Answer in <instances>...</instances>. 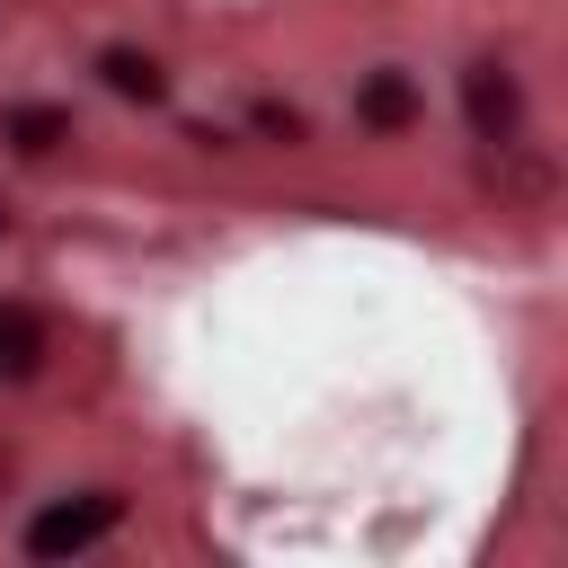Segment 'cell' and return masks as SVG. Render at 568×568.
I'll return each mask as SVG.
<instances>
[{
    "instance_id": "obj_1",
    "label": "cell",
    "mask_w": 568,
    "mask_h": 568,
    "mask_svg": "<svg viewBox=\"0 0 568 568\" xmlns=\"http://www.w3.org/2000/svg\"><path fill=\"white\" fill-rule=\"evenodd\" d=\"M115 497L98 488V497H62V506H44L36 524H27V559H80V550H98L106 532H115Z\"/></svg>"
},
{
    "instance_id": "obj_2",
    "label": "cell",
    "mask_w": 568,
    "mask_h": 568,
    "mask_svg": "<svg viewBox=\"0 0 568 568\" xmlns=\"http://www.w3.org/2000/svg\"><path fill=\"white\" fill-rule=\"evenodd\" d=\"M462 115H470V142H506L524 133V89L506 62H470L462 71Z\"/></svg>"
},
{
    "instance_id": "obj_3",
    "label": "cell",
    "mask_w": 568,
    "mask_h": 568,
    "mask_svg": "<svg viewBox=\"0 0 568 568\" xmlns=\"http://www.w3.org/2000/svg\"><path fill=\"white\" fill-rule=\"evenodd\" d=\"M36 355H44V320L18 311V302H0V382H27Z\"/></svg>"
},
{
    "instance_id": "obj_4",
    "label": "cell",
    "mask_w": 568,
    "mask_h": 568,
    "mask_svg": "<svg viewBox=\"0 0 568 568\" xmlns=\"http://www.w3.org/2000/svg\"><path fill=\"white\" fill-rule=\"evenodd\" d=\"M355 115H364V124H408V115H417V80H408V71H373V80L355 89Z\"/></svg>"
},
{
    "instance_id": "obj_5",
    "label": "cell",
    "mask_w": 568,
    "mask_h": 568,
    "mask_svg": "<svg viewBox=\"0 0 568 568\" xmlns=\"http://www.w3.org/2000/svg\"><path fill=\"white\" fill-rule=\"evenodd\" d=\"M98 71H106V89H115V98H142V106H151V98H169V80H160V62H151V53H106Z\"/></svg>"
},
{
    "instance_id": "obj_6",
    "label": "cell",
    "mask_w": 568,
    "mask_h": 568,
    "mask_svg": "<svg viewBox=\"0 0 568 568\" xmlns=\"http://www.w3.org/2000/svg\"><path fill=\"white\" fill-rule=\"evenodd\" d=\"M62 133H71V124H62V115H53V106H18V115H9V142H18V151H27V160H44V151H53V142H62Z\"/></svg>"
}]
</instances>
